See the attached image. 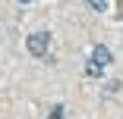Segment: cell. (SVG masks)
I'll list each match as a JSON object with an SVG mask.
<instances>
[{"instance_id":"obj_1","label":"cell","mask_w":123,"mask_h":119,"mask_svg":"<svg viewBox=\"0 0 123 119\" xmlns=\"http://www.w3.org/2000/svg\"><path fill=\"white\" fill-rule=\"evenodd\" d=\"M25 47H29V53L32 57H47V47H51V35L47 31H35V35H29V41H25Z\"/></svg>"},{"instance_id":"obj_2","label":"cell","mask_w":123,"mask_h":119,"mask_svg":"<svg viewBox=\"0 0 123 119\" xmlns=\"http://www.w3.org/2000/svg\"><path fill=\"white\" fill-rule=\"evenodd\" d=\"M88 60H92V63H98V66L104 69V66H111V63H114V53L107 50L104 44H95V47H92V57H88Z\"/></svg>"},{"instance_id":"obj_3","label":"cell","mask_w":123,"mask_h":119,"mask_svg":"<svg viewBox=\"0 0 123 119\" xmlns=\"http://www.w3.org/2000/svg\"><path fill=\"white\" fill-rule=\"evenodd\" d=\"M101 72H104V69L98 66V63H92V60L85 63V75H92V78H98V75H101Z\"/></svg>"},{"instance_id":"obj_4","label":"cell","mask_w":123,"mask_h":119,"mask_svg":"<svg viewBox=\"0 0 123 119\" xmlns=\"http://www.w3.org/2000/svg\"><path fill=\"white\" fill-rule=\"evenodd\" d=\"M88 6L95 13H107V0H88Z\"/></svg>"},{"instance_id":"obj_5","label":"cell","mask_w":123,"mask_h":119,"mask_svg":"<svg viewBox=\"0 0 123 119\" xmlns=\"http://www.w3.org/2000/svg\"><path fill=\"white\" fill-rule=\"evenodd\" d=\"M63 116H66V107H60V103L51 107V119H63Z\"/></svg>"},{"instance_id":"obj_6","label":"cell","mask_w":123,"mask_h":119,"mask_svg":"<svg viewBox=\"0 0 123 119\" xmlns=\"http://www.w3.org/2000/svg\"><path fill=\"white\" fill-rule=\"evenodd\" d=\"M120 91V82H107V88H104V97H111V94H117Z\"/></svg>"},{"instance_id":"obj_7","label":"cell","mask_w":123,"mask_h":119,"mask_svg":"<svg viewBox=\"0 0 123 119\" xmlns=\"http://www.w3.org/2000/svg\"><path fill=\"white\" fill-rule=\"evenodd\" d=\"M22 3H29V0H22Z\"/></svg>"}]
</instances>
